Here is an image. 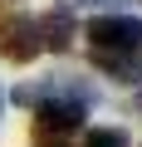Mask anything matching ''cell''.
I'll use <instances>...</instances> for the list:
<instances>
[{
	"instance_id": "obj_2",
	"label": "cell",
	"mask_w": 142,
	"mask_h": 147,
	"mask_svg": "<svg viewBox=\"0 0 142 147\" xmlns=\"http://www.w3.org/2000/svg\"><path fill=\"white\" fill-rule=\"evenodd\" d=\"M39 49H44V39H39V20H30V15H15L5 30H0V54H5L10 64H30Z\"/></svg>"
},
{
	"instance_id": "obj_6",
	"label": "cell",
	"mask_w": 142,
	"mask_h": 147,
	"mask_svg": "<svg viewBox=\"0 0 142 147\" xmlns=\"http://www.w3.org/2000/svg\"><path fill=\"white\" fill-rule=\"evenodd\" d=\"M108 5H122V0H59L64 15H74V10H108Z\"/></svg>"
},
{
	"instance_id": "obj_5",
	"label": "cell",
	"mask_w": 142,
	"mask_h": 147,
	"mask_svg": "<svg viewBox=\"0 0 142 147\" xmlns=\"http://www.w3.org/2000/svg\"><path fill=\"white\" fill-rule=\"evenodd\" d=\"M83 147H127V137H122V132H118V127H93V132H88V142H83Z\"/></svg>"
},
{
	"instance_id": "obj_1",
	"label": "cell",
	"mask_w": 142,
	"mask_h": 147,
	"mask_svg": "<svg viewBox=\"0 0 142 147\" xmlns=\"http://www.w3.org/2000/svg\"><path fill=\"white\" fill-rule=\"evenodd\" d=\"M88 44H93L103 69H122V59H132L142 49V20H132V15H93L88 20Z\"/></svg>"
},
{
	"instance_id": "obj_4",
	"label": "cell",
	"mask_w": 142,
	"mask_h": 147,
	"mask_svg": "<svg viewBox=\"0 0 142 147\" xmlns=\"http://www.w3.org/2000/svg\"><path fill=\"white\" fill-rule=\"evenodd\" d=\"M39 39H44V49H69V39H74V15H49V20H39Z\"/></svg>"
},
{
	"instance_id": "obj_3",
	"label": "cell",
	"mask_w": 142,
	"mask_h": 147,
	"mask_svg": "<svg viewBox=\"0 0 142 147\" xmlns=\"http://www.w3.org/2000/svg\"><path fill=\"white\" fill-rule=\"evenodd\" d=\"M79 118H83V108H79V103L39 98V127H59V132H69V127H79Z\"/></svg>"
},
{
	"instance_id": "obj_8",
	"label": "cell",
	"mask_w": 142,
	"mask_h": 147,
	"mask_svg": "<svg viewBox=\"0 0 142 147\" xmlns=\"http://www.w3.org/2000/svg\"><path fill=\"white\" fill-rule=\"evenodd\" d=\"M132 103H137V108H142V84H137V93H132Z\"/></svg>"
},
{
	"instance_id": "obj_7",
	"label": "cell",
	"mask_w": 142,
	"mask_h": 147,
	"mask_svg": "<svg viewBox=\"0 0 142 147\" xmlns=\"http://www.w3.org/2000/svg\"><path fill=\"white\" fill-rule=\"evenodd\" d=\"M34 147H64V142H49V137H44V132L34 127Z\"/></svg>"
}]
</instances>
